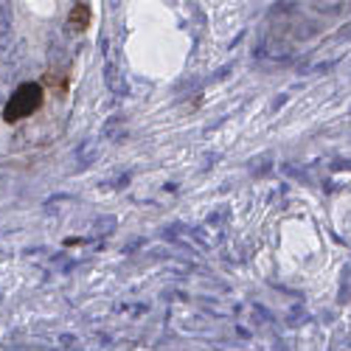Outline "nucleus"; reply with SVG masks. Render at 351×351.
<instances>
[{"instance_id":"f257e3e1","label":"nucleus","mask_w":351,"mask_h":351,"mask_svg":"<svg viewBox=\"0 0 351 351\" xmlns=\"http://www.w3.org/2000/svg\"><path fill=\"white\" fill-rule=\"evenodd\" d=\"M43 99H45V90L40 82H23L17 90L9 96L6 107H3V121L6 124H17V121H25L43 107Z\"/></svg>"},{"instance_id":"f03ea898","label":"nucleus","mask_w":351,"mask_h":351,"mask_svg":"<svg viewBox=\"0 0 351 351\" xmlns=\"http://www.w3.org/2000/svg\"><path fill=\"white\" fill-rule=\"evenodd\" d=\"M90 14H93V9H90V3H73L71 6V14H68V28L73 34H82L87 25H90Z\"/></svg>"},{"instance_id":"7ed1b4c3","label":"nucleus","mask_w":351,"mask_h":351,"mask_svg":"<svg viewBox=\"0 0 351 351\" xmlns=\"http://www.w3.org/2000/svg\"><path fill=\"white\" fill-rule=\"evenodd\" d=\"M9 48V23L0 20V53H3Z\"/></svg>"}]
</instances>
